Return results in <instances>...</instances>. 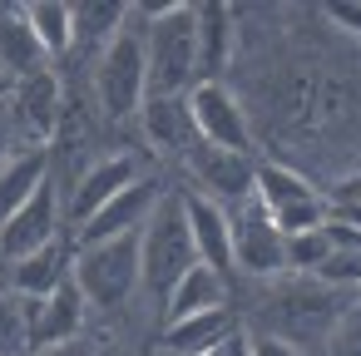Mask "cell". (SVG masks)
<instances>
[{"label":"cell","instance_id":"cell-1","mask_svg":"<svg viewBox=\"0 0 361 356\" xmlns=\"http://www.w3.org/2000/svg\"><path fill=\"white\" fill-rule=\"evenodd\" d=\"M257 292V307L252 317H243L247 331H267L287 346H297L302 356H312L326 331L346 317V307L361 297V292H341L331 282H322L317 272H282L272 282H243Z\"/></svg>","mask_w":361,"mask_h":356},{"label":"cell","instance_id":"cell-2","mask_svg":"<svg viewBox=\"0 0 361 356\" xmlns=\"http://www.w3.org/2000/svg\"><path fill=\"white\" fill-rule=\"evenodd\" d=\"M144 11V65L149 99H178L198 85V6H139Z\"/></svg>","mask_w":361,"mask_h":356},{"label":"cell","instance_id":"cell-3","mask_svg":"<svg viewBox=\"0 0 361 356\" xmlns=\"http://www.w3.org/2000/svg\"><path fill=\"white\" fill-rule=\"evenodd\" d=\"M90 94L94 109L104 119V129H124L139 119L144 99H149V65H144V11L134 6L124 30L99 50V60L90 65Z\"/></svg>","mask_w":361,"mask_h":356},{"label":"cell","instance_id":"cell-4","mask_svg":"<svg viewBox=\"0 0 361 356\" xmlns=\"http://www.w3.org/2000/svg\"><path fill=\"white\" fill-rule=\"evenodd\" d=\"M188 267H198V252H193L178 193L169 188L159 198V208L149 213V223L139 228V307L154 317V326H159V312H164L169 292L183 282Z\"/></svg>","mask_w":361,"mask_h":356},{"label":"cell","instance_id":"cell-5","mask_svg":"<svg viewBox=\"0 0 361 356\" xmlns=\"http://www.w3.org/2000/svg\"><path fill=\"white\" fill-rule=\"evenodd\" d=\"M70 282L80 287L90 321H124L129 307H139V233L75 247Z\"/></svg>","mask_w":361,"mask_h":356},{"label":"cell","instance_id":"cell-6","mask_svg":"<svg viewBox=\"0 0 361 356\" xmlns=\"http://www.w3.org/2000/svg\"><path fill=\"white\" fill-rule=\"evenodd\" d=\"M252 198H257V208L277 223L282 238L307 233V228H317V223L326 218V198H322V188H317L312 178H302L297 168L277 164V159H257Z\"/></svg>","mask_w":361,"mask_h":356},{"label":"cell","instance_id":"cell-7","mask_svg":"<svg viewBox=\"0 0 361 356\" xmlns=\"http://www.w3.org/2000/svg\"><path fill=\"white\" fill-rule=\"evenodd\" d=\"M228 228H233V277L238 282H272L287 272V238L257 208V198L228 208Z\"/></svg>","mask_w":361,"mask_h":356},{"label":"cell","instance_id":"cell-8","mask_svg":"<svg viewBox=\"0 0 361 356\" xmlns=\"http://www.w3.org/2000/svg\"><path fill=\"white\" fill-rule=\"evenodd\" d=\"M183 188L203 193L208 203L218 208H238L252 198V178H257V159L252 154H228V149H213V144H193L183 154Z\"/></svg>","mask_w":361,"mask_h":356},{"label":"cell","instance_id":"cell-9","mask_svg":"<svg viewBox=\"0 0 361 356\" xmlns=\"http://www.w3.org/2000/svg\"><path fill=\"white\" fill-rule=\"evenodd\" d=\"M16 302H20V321H25V351L75 346L90 331V307L75 282H60L45 302H35V297H16Z\"/></svg>","mask_w":361,"mask_h":356},{"label":"cell","instance_id":"cell-10","mask_svg":"<svg viewBox=\"0 0 361 356\" xmlns=\"http://www.w3.org/2000/svg\"><path fill=\"white\" fill-rule=\"evenodd\" d=\"M60 114H65V75H60V65H45V70H35V75L11 85V119H16L20 144L50 149V139L60 129Z\"/></svg>","mask_w":361,"mask_h":356},{"label":"cell","instance_id":"cell-11","mask_svg":"<svg viewBox=\"0 0 361 356\" xmlns=\"http://www.w3.org/2000/svg\"><path fill=\"white\" fill-rule=\"evenodd\" d=\"M65 193L55 188V178H45L6 223H0V262H16V257H30L35 247L65 238Z\"/></svg>","mask_w":361,"mask_h":356},{"label":"cell","instance_id":"cell-12","mask_svg":"<svg viewBox=\"0 0 361 356\" xmlns=\"http://www.w3.org/2000/svg\"><path fill=\"white\" fill-rule=\"evenodd\" d=\"M169 188L159 183V173H144L139 183H129L124 193H114L99 213H90L80 228H70V247H94V243H109V238H129L149 223V213L159 208Z\"/></svg>","mask_w":361,"mask_h":356},{"label":"cell","instance_id":"cell-13","mask_svg":"<svg viewBox=\"0 0 361 356\" xmlns=\"http://www.w3.org/2000/svg\"><path fill=\"white\" fill-rule=\"evenodd\" d=\"M144 173H149V164H144L139 149H109V154H99V159L85 168V178L75 183V193L65 198V228H80L90 213H99L114 193H124V188L139 183Z\"/></svg>","mask_w":361,"mask_h":356},{"label":"cell","instance_id":"cell-14","mask_svg":"<svg viewBox=\"0 0 361 356\" xmlns=\"http://www.w3.org/2000/svg\"><path fill=\"white\" fill-rule=\"evenodd\" d=\"M188 114L198 129V144L228 149V154H252V124L228 85H193L188 90Z\"/></svg>","mask_w":361,"mask_h":356},{"label":"cell","instance_id":"cell-15","mask_svg":"<svg viewBox=\"0 0 361 356\" xmlns=\"http://www.w3.org/2000/svg\"><path fill=\"white\" fill-rule=\"evenodd\" d=\"M70 262H75V247H70V233L35 247L30 257H16V262H0V287L11 297H35L45 302L60 282H70Z\"/></svg>","mask_w":361,"mask_h":356},{"label":"cell","instance_id":"cell-16","mask_svg":"<svg viewBox=\"0 0 361 356\" xmlns=\"http://www.w3.org/2000/svg\"><path fill=\"white\" fill-rule=\"evenodd\" d=\"M178 193V208H183V223H188V238H193V252L203 267L233 277V228H228V208L208 203L203 193L193 188H173Z\"/></svg>","mask_w":361,"mask_h":356},{"label":"cell","instance_id":"cell-17","mask_svg":"<svg viewBox=\"0 0 361 356\" xmlns=\"http://www.w3.org/2000/svg\"><path fill=\"white\" fill-rule=\"evenodd\" d=\"M134 124H139V139L149 144V154L169 159V164H183V154L198 144V129H193V114H188V94H178V99H144Z\"/></svg>","mask_w":361,"mask_h":356},{"label":"cell","instance_id":"cell-18","mask_svg":"<svg viewBox=\"0 0 361 356\" xmlns=\"http://www.w3.org/2000/svg\"><path fill=\"white\" fill-rule=\"evenodd\" d=\"M238 326H243V321H238V307H213V312H198V317H183V321L159 326L154 351H159V356H208V351L223 346Z\"/></svg>","mask_w":361,"mask_h":356},{"label":"cell","instance_id":"cell-19","mask_svg":"<svg viewBox=\"0 0 361 356\" xmlns=\"http://www.w3.org/2000/svg\"><path fill=\"white\" fill-rule=\"evenodd\" d=\"M238 50V20L233 6L213 0V6H198V85H223L228 65Z\"/></svg>","mask_w":361,"mask_h":356},{"label":"cell","instance_id":"cell-20","mask_svg":"<svg viewBox=\"0 0 361 356\" xmlns=\"http://www.w3.org/2000/svg\"><path fill=\"white\" fill-rule=\"evenodd\" d=\"M70 11H75V50H70V60H80L90 70L99 60V50L124 30L134 6H124V0H85V6H70ZM70 60H60V65H70Z\"/></svg>","mask_w":361,"mask_h":356},{"label":"cell","instance_id":"cell-21","mask_svg":"<svg viewBox=\"0 0 361 356\" xmlns=\"http://www.w3.org/2000/svg\"><path fill=\"white\" fill-rule=\"evenodd\" d=\"M213 307H233V277L213 272V267H188L183 282L169 292L164 312H159V326L169 321H183V317H198V312H213Z\"/></svg>","mask_w":361,"mask_h":356},{"label":"cell","instance_id":"cell-22","mask_svg":"<svg viewBox=\"0 0 361 356\" xmlns=\"http://www.w3.org/2000/svg\"><path fill=\"white\" fill-rule=\"evenodd\" d=\"M45 65H50V55L40 50V40L25 20V6H0V75L16 85Z\"/></svg>","mask_w":361,"mask_h":356},{"label":"cell","instance_id":"cell-23","mask_svg":"<svg viewBox=\"0 0 361 356\" xmlns=\"http://www.w3.org/2000/svg\"><path fill=\"white\" fill-rule=\"evenodd\" d=\"M50 178V149H16L0 159V223Z\"/></svg>","mask_w":361,"mask_h":356},{"label":"cell","instance_id":"cell-24","mask_svg":"<svg viewBox=\"0 0 361 356\" xmlns=\"http://www.w3.org/2000/svg\"><path fill=\"white\" fill-rule=\"evenodd\" d=\"M25 20H30L40 50L50 55V65L70 60V50H75V11L65 6V0H30Z\"/></svg>","mask_w":361,"mask_h":356},{"label":"cell","instance_id":"cell-25","mask_svg":"<svg viewBox=\"0 0 361 356\" xmlns=\"http://www.w3.org/2000/svg\"><path fill=\"white\" fill-rule=\"evenodd\" d=\"M326 257H331V243H326L322 223L307 228V233H292V238H287V272H317Z\"/></svg>","mask_w":361,"mask_h":356},{"label":"cell","instance_id":"cell-26","mask_svg":"<svg viewBox=\"0 0 361 356\" xmlns=\"http://www.w3.org/2000/svg\"><path fill=\"white\" fill-rule=\"evenodd\" d=\"M322 282L341 287V292H361V247H346V252H331L322 267H317Z\"/></svg>","mask_w":361,"mask_h":356},{"label":"cell","instance_id":"cell-27","mask_svg":"<svg viewBox=\"0 0 361 356\" xmlns=\"http://www.w3.org/2000/svg\"><path fill=\"white\" fill-rule=\"evenodd\" d=\"M0 356H25V321H20V302L0 287Z\"/></svg>","mask_w":361,"mask_h":356},{"label":"cell","instance_id":"cell-28","mask_svg":"<svg viewBox=\"0 0 361 356\" xmlns=\"http://www.w3.org/2000/svg\"><path fill=\"white\" fill-rule=\"evenodd\" d=\"M85 356H144V346H139V341H129L124 331H104L99 341H90V346H85Z\"/></svg>","mask_w":361,"mask_h":356},{"label":"cell","instance_id":"cell-29","mask_svg":"<svg viewBox=\"0 0 361 356\" xmlns=\"http://www.w3.org/2000/svg\"><path fill=\"white\" fill-rule=\"evenodd\" d=\"M247 356H302V351L287 346V341H277V336H267V331H247Z\"/></svg>","mask_w":361,"mask_h":356},{"label":"cell","instance_id":"cell-30","mask_svg":"<svg viewBox=\"0 0 361 356\" xmlns=\"http://www.w3.org/2000/svg\"><path fill=\"white\" fill-rule=\"evenodd\" d=\"M16 149H30V144H20V134H16V119H11V94H0V159L16 154Z\"/></svg>","mask_w":361,"mask_h":356},{"label":"cell","instance_id":"cell-31","mask_svg":"<svg viewBox=\"0 0 361 356\" xmlns=\"http://www.w3.org/2000/svg\"><path fill=\"white\" fill-rule=\"evenodd\" d=\"M322 198H326V203H356V198H361V168L346 173V178H336V183H326Z\"/></svg>","mask_w":361,"mask_h":356},{"label":"cell","instance_id":"cell-32","mask_svg":"<svg viewBox=\"0 0 361 356\" xmlns=\"http://www.w3.org/2000/svg\"><path fill=\"white\" fill-rule=\"evenodd\" d=\"M326 218H336V223H346L351 233H361V198H356V203H326Z\"/></svg>","mask_w":361,"mask_h":356},{"label":"cell","instance_id":"cell-33","mask_svg":"<svg viewBox=\"0 0 361 356\" xmlns=\"http://www.w3.org/2000/svg\"><path fill=\"white\" fill-rule=\"evenodd\" d=\"M208 356H247V331H243V326H238V331H233V336H228V341H223V346H213V351H208Z\"/></svg>","mask_w":361,"mask_h":356},{"label":"cell","instance_id":"cell-34","mask_svg":"<svg viewBox=\"0 0 361 356\" xmlns=\"http://www.w3.org/2000/svg\"><path fill=\"white\" fill-rule=\"evenodd\" d=\"M90 341H75V346H55V351H25V356H85Z\"/></svg>","mask_w":361,"mask_h":356},{"label":"cell","instance_id":"cell-35","mask_svg":"<svg viewBox=\"0 0 361 356\" xmlns=\"http://www.w3.org/2000/svg\"><path fill=\"white\" fill-rule=\"evenodd\" d=\"M0 94H11V80H6V75H0Z\"/></svg>","mask_w":361,"mask_h":356}]
</instances>
